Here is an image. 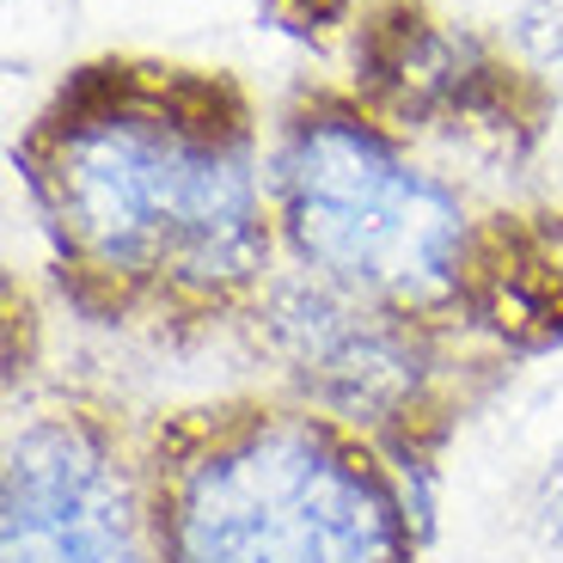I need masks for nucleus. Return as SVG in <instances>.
I'll list each match as a JSON object with an SVG mask.
<instances>
[{"label":"nucleus","instance_id":"nucleus-1","mask_svg":"<svg viewBox=\"0 0 563 563\" xmlns=\"http://www.w3.org/2000/svg\"><path fill=\"white\" fill-rule=\"evenodd\" d=\"M19 172L62 300L117 338L245 331L282 269L269 154L227 74L92 62L43 104Z\"/></svg>","mask_w":563,"mask_h":563},{"label":"nucleus","instance_id":"nucleus-2","mask_svg":"<svg viewBox=\"0 0 563 563\" xmlns=\"http://www.w3.org/2000/svg\"><path fill=\"white\" fill-rule=\"evenodd\" d=\"M282 264L343 295L533 362L563 343V257L472 209L350 99H300L269 141Z\"/></svg>","mask_w":563,"mask_h":563},{"label":"nucleus","instance_id":"nucleus-3","mask_svg":"<svg viewBox=\"0 0 563 563\" xmlns=\"http://www.w3.org/2000/svg\"><path fill=\"white\" fill-rule=\"evenodd\" d=\"M154 563H417L422 496L276 380L141 417Z\"/></svg>","mask_w":563,"mask_h":563},{"label":"nucleus","instance_id":"nucleus-4","mask_svg":"<svg viewBox=\"0 0 563 563\" xmlns=\"http://www.w3.org/2000/svg\"><path fill=\"white\" fill-rule=\"evenodd\" d=\"M282 393L350 422L410 478H429L472 410L515 374V362L460 343L435 324L343 295L307 269H276L264 307L245 324Z\"/></svg>","mask_w":563,"mask_h":563},{"label":"nucleus","instance_id":"nucleus-5","mask_svg":"<svg viewBox=\"0 0 563 563\" xmlns=\"http://www.w3.org/2000/svg\"><path fill=\"white\" fill-rule=\"evenodd\" d=\"M0 563H154L141 417L99 386L13 398L0 435Z\"/></svg>","mask_w":563,"mask_h":563},{"label":"nucleus","instance_id":"nucleus-6","mask_svg":"<svg viewBox=\"0 0 563 563\" xmlns=\"http://www.w3.org/2000/svg\"><path fill=\"white\" fill-rule=\"evenodd\" d=\"M533 527L545 545H563V448L551 453L545 478H539V496H533Z\"/></svg>","mask_w":563,"mask_h":563},{"label":"nucleus","instance_id":"nucleus-7","mask_svg":"<svg viewBox=\"0 0 563 563\" xmlns=\"http://www.w3.org/2000/svg\"><path fill=\"white\" fill-rule=\"evenodd\" d=\"M527 43H533V56L545 68L563 74V0H539L533 13H527Z\"/></svg>","mask_w":563,"mask_h":563}]
</instances>
